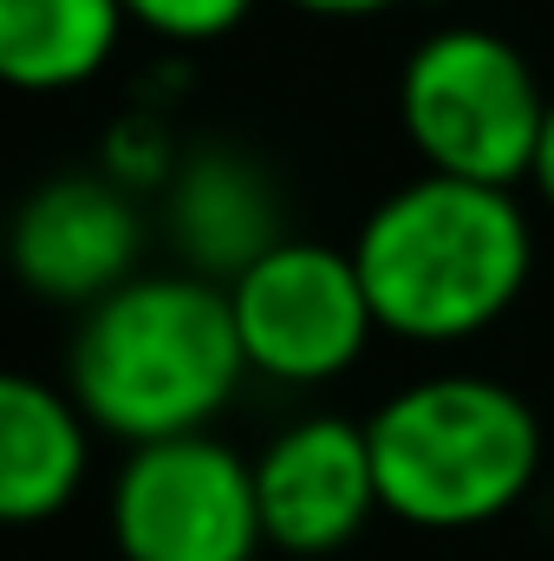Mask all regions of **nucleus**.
Masks as SVG:
<instances>
[{"instance_id": "obj_1", "label": "nucleus", "mask_w": 554, "mask_h": 561, "mask_svg": "<svg viewBox=\"0 0 554 561\" xmlns=\"http://www.w3.org/2000/svg\"><path fill=\"white\" fill-rule=\"evenodd\" d=\"M353 262L366 275L379 333L450 346L516 307L535 242L509 183L430 170L366 216Z\"/></svg>"}, {"instance_id": "obj_2", "label": "nucleus", "mask_w": 554, "mask_h": 561, "mask_svg": "<svg viewBox=\"0 0 554 561\" xmlns=\"http://www.w3.org/2000/svg\"><path fill=\"white\" fill-rule=\"evenodd\" d=\"M249 373L229 280L131 275L92 300L72 340V399L125 444L209 431Z\"/></svg>"}, {"instance_id": "obj_3", "label": "nucleus", "mask_w": 554, "mask_h": 561, "mask_svg": "<svg viewBox=\"0 0 554 561\" xmlns=\"http://www.w3.org/2000/svg\"><path fill=\"white\" fill-rule=\"evenodd\" d=\"M379 496L417 529H476L516 510L542 470V424L522 392L470 373L417 379L372 412Z\"/></svg>"}, {"instance_id": "obj_4", "label": "nucleus", "mask_w": 554, "mask_h": 561, "mask_svg": "<svg viewBox=\"0 0 554 561\" xmlns=\"http://www.w3.org/2000/svg\"><path fill=\"white\" fill-rule=\"evenodd\" d=\"M399 118L430 170L516 190L522 176H535L549 92L503 33L443 26L405 59Z\"/></svg>"}, {"instance_id": "obj_5", "label": "nucleus", "mask_w": 554, "mask_h": 561, "mask_svg": "<svg viewBox=\"0 0 554 561\" xmlns=\"http://www.w3.org/2000/svg\"><path fill=\"white\" fill-rule=\"evenodd\" d=\"M112 529L125 561H255L268 542L255 463L209 431L131 444L112 490Z\"/></svg>"}, {"instance_id": "obj_6", "label": "nucleus", "mask_w": 554, "mask_h": 561, "mask_svg": "<svg viewBox=\"0 0 554 561\" xmlns=\"http://www.w3.org/2000/svg\"><path fill=\"white\" fill-rule=\"evenodd\" d=\"M229 307H235L249 373H268L280 386L339 379L379 333L353 249H326V242L262 249L229 280Z\"/></svg>"}, {"instance_id": "obj_7", "label": "nucleus", "mask_w": 554, "mask_h": 561, "mask_svg": "<svg viewBox=\"0 0 554 561\" xmlns=\"http://www.w3.org/2000/svg\"><path fill=\"white\" fill-rule=\"evenodd\" d=\"M255 496H262V529L280 556H339L379 496V463H372V431L353 419H300L255 457Z\"/></svg>"}, {"instance_id": "obj_8", "label": "nucleus", "mask_w": 554, "mask_h": 561, "mask_svg": "<svg viewBox=\"0 0 554 561\" xmlns=\"http://www.w3.org/2000/svg\"><path fill=\"white\" fill-rule=\"evenodd\" d=\"M138 209L112 176H53L13 222V268L46 300H105L138 268Z\"/></svg>"}, {"instance_id": "obj_9", "label": "nucleus", "mask_w": 554, "mask_h": 561, "mask_svg": "<svg viewBox=\"0 0 554 561\" xmlns=\"http://www.w3.org/2000/svg\"><path fill=\"white\" fill-rule=\"evenodd\" d=\"M85 405L33 373L0 379V516L46 523L85 483Z\"/></svg>"}, {"instance_id": "obj_10", "label": "nucleus", "mask_w": 554, "mask_h": 561, "mask_svg": "<svg viewBox=\"0 0 554 561\" xmlns=\"http://www.w3.org/2000/svg\"><path fill=\"white\" fill-rule=\"evenodd\" d=\"M275 190L255 163L209 150L183 170L176 183V242L196 262V275H242L262 249H275L280 236Z\"/></svg>"}, {"instance_id": "obj_11", "label": "nucleus", "mask_w": 554, "mask_h": 561, "mask_svg": "<svg viewBox=\"0 0 554 561\" xmlns=\"http://www.w3.org/2000/svg\"><path fill=\"white\" fill-rule=\"evenodd\" d=\"M125 0H0V72L20 92H72L118 53Z\"/></svg>"}, {"instance_id": "obj_12", "label": "nucleus", "mask_w": 554, "mask_h": 561, "mask_svg": "<svg viewBox=\"0 0 554 561\" xmlns=\"http://www.w3.org/2000/svg\"><path fill=\"white\" fill-rule=\"evenodd\" d=\"M249 7H255V0H125V13H131L138 26H150L157 39H183V46L235 33V26L249 20Z\"/></svg>"}, {"instance_id": "obj_13", "label": "nucleus", "mask_w": 554, "mask_h": 561, "mask_svg": "<svg viewBox=\"0 0 554 561\" xmlns=\"http://www.w3.org/2000/svg\"><path fill=\"white\" fill-rule=\"evenodd\" d=\"M535 190L554 203V99H549V118H542V144H535Z\"/></svg>"}, {"instance_id": "obj_14", "label": "nucleus", "mask_w": 554, "mask_h": 561, "mask_svg": "<svg viewBox=\"0 0 554 561\" xmlns=\"http://www.w3.org/2000/svg\"><path fill=\"white\" fill-rule=\"evenodd\" d=\"M293 7L326 13V20H353V13H385V7H399V0H293Z\"/></svg>"}]
</instances>
